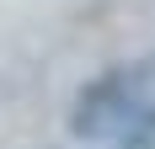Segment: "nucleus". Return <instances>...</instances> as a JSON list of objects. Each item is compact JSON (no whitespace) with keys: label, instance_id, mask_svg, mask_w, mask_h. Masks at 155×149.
<instances>
[{"label":"nucleus","instance_id":"f257e3e1","mask_svg":"<svg viewBox=\"0 0 155 149\" xmlns=\"http://www.w3.org/2000/svg\"><path fill=\"white\" fill-rule=\"evenodd\" d=\"M150 64H112L96 80L75 90V106H70V133L86 138V144H123V133L150 112Z\"/></svg>","mask_w":155,"mask_h":149}]
</instances>
